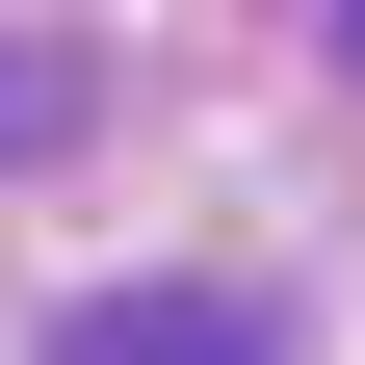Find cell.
Instances as JSON below:
<instances>
[{
	"mask_svg": "<svg viewBox=\"0 0 365 365\" xmlns=\"http://www.w3.org/2000/svg\"><path fill=\"white\" fill-rule=\"evenodd\" d=\"M78 130H105V78H78L53 26H0V157H78Z\"/></svg>",
	"mask_w": 365,
	"mask_h": 365,
	"instance_id": "cell-1",
	"label": "cell"
}]
</instances>
